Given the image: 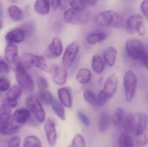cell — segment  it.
I'll use <instances>...</instances> for the list:
<instances>
[{"mask_svg":"<svg viewBox=\"0 0 148 147\" xmlns=\"http://www.w3.org/2000/svg\"><path fill=\"white\" fill-rule=\"evenodd\" d=\"M25 32L23 28H15L7 34L5 36L8 43H18L21 42L25 38Z\"/></svg>","mask_w":148,"mask_h":147,"instance_id":"e0dca14e","label":"cell"},{"mask_svg":"<svg viewBox=\"0 0 148 147\" xmlns=\"http://www.w3.org/2000/svg\"><path fill=\"white\" fill-rule=\"evenodd\" d=\"M77 115L79 120L84 125L87 127H89L90 125L89 119L82 111L80 110H78L77 112Z\"/></svg>","mask_w":148,"mask_h":147,"instance_id":"f35d334b","label":"cell"},{"mask_svg":"<svg viewBox=\"0 0 148 147\" xmlns=\"http://www.w3.org/2000/svg\"><path fill=\"white\" fill-rule=\"evenodd\" d=\"M126 28L131 34L137 33L141 36L145 35L146 29L143 17L137 14L130 16L126 22Z\"/></svg>","mask_w":148,"mask_h":147,"instance_id":"52a82bcc","label":"cell"},{"mask_svg":"<svg viewBox=\"0 0 148 147\" xmlns=\"http://www.w3.org/2000/svg\"><path fill=\"white\" fill-rule=\"evenodd\" d=\"M8 13L10 18L14 21H21L24 18L22 10L16 5L10 6L8 9Z\"/></svg>","mask_w":148,"mask_h":147,"instance_id":"4316f807","label":"cell"},{"mask_svg":"<svg viewBox=\"0 0 148 147\" xmlns=\"http://www.w3.org/2000/svg\"><path fill=\"white\" fill-rule=\"evenodd\" d=\"M31 64L32 66H34L43 71L49 72V68L48 67L46 60L42 56L31 54Z\"/></svg>","mask_w":148,"mask_h":147,"instance_id":"cb8c5ba5","label":"cell"},{"mask_svg":"<svg viewBox=\"0 0 148 147\" xmlns=\"http://www.w3.org/2000/svg\"><path fill=\"white\" fill-rule=\"evenodd\" d=\"M118 145L119 147H134L133 139L126 133H122L120 135Z\"/></svg>","mask_w":148,"mask_h":147,"instance_id":"1f68e13d","label":"cell"},{"mask_svg":"<svg viewBox=\"0 0 148 147\" xmlns=\"http://www.w3.org/2000/svg\"><path fill=\"white\" fill-rule=\"evenodd\" d=\"M91 67L96 73H102L105 67V62L103 59L99 55H94L91 61Z\"/></svg>","mask_w":148,"mask_h":147,"instance_id":"484cf974","label":"cell"},{"mask_svg":"<svg viewBox=\"0 0 148 147\" xmlns=\"http://www.w3.org/2000/svg\"><path fill=\"white\" fill-rule=\"evenodd\" d=\"M0 72L5 74H8L10 72L8 65L1 59H0Z\"/></svg>","mask_w":148,"mask_h":147,"instance_id":"ab89813d","label":"cell"},{"mask_svg":"<svg viewBox=\"0 0 148 147\" xmlns=\"http://www.w3.org/2000/svg\"><path fill=\"white\" fill-rule=\"evenodd\" d=\"M21 88L17 85H14L10 88L6 95L7 104L11 108H14L17 105V100L21 96Z\"/></svg>","mask_w":148,"mask_h":147,"instance_id":"2e32d148","label":"cell"},{"mask_svg":"<svg viewBox=\"0 0 148 147\" xmlns=\"http://www.w3.org/2000/svg\"><path fill=\"white\" fill-rule=\"evenodd\" d=\"M110 123L109 114L106 111H102L98 121V129L101 133H105L108 129Z\"/></svg>","mask_w":148,"mask_h":147,"instance_id":"7402d4cb","label":"cell"},{"mask_svg":"<svg viewBox=\"0 0 148 147\" xmlns=\"http://www.w3.org/2000/svg\"><path fill=\"white\" fill-rule=\"evenodd\" d=\"M11 111L10 107L3 103L0 107V134H3L8 128L10 123Z\"/></svg>","mask_w":148,"mask_h":147,"instance_id":"8fae6325","label":"cell"},{"mask_svg":"<svg viewBox=\"0 0 148 147\" xmlns=\"http://www.w3.org/2000/svg\"><path fill=\"white\" fill-rule=\"evenodd\" d=\"M35 10L38 14L42 15H46L50 11V2L47 0H39L36 1L34 4Z\"/></svg>","mask_w":148,"mask_h":147,"instance_id":"603a6c76","label":"cell"},{"mask_svg":"<svg viewBox=\"0 0 148 147\" xmlns=\"http://www.w3.org/2000/svg\"><path fill=\"white\" fill-rule=\"evenodd\" d=\"M148 142V135H145L142 139L139 140L136 142L137 146L141 147L145 146Z\"/></svg>","mask_w":148,"mask_h":147,"instance_id":"7bdbcfd3","label":"cell"},{"mask_svg":"<svg viewBox=\"0 0 148 147\" xmlns=\"http://www.w3.org/2000/svg\"><path fill=\"white\" fill-rule=\"evenodd\" d=\"M83 97L85 101L90 105H97V96L90 90H85L84 91Z\"/></svg>","mask_w":148,"mask_h":147,"instance_id":"e575fe53","label":"cell"},{"mask_svg":"<svg viewBox=\"0 0 148 147\" xmlns=\"http://www.w3.org/2000/svg\"><path fill=\"white\" fill-rule=\"evenodd\" d=\"M107 37V35L104 33H92L87 36V42L90 45H95L105 40Z\"/></svg>","mask_w":148,"mask_h":147,"instance_id":"f1b7e54d","label":"cell"},{"mask_svg":"<svg viewBox=\"0 0 148 147\" xmlns=\"http://www.w3.org/2000/svg\"><path fill=\"white\" fill-rule=\"evenodd\" d=\"M10 82L8 78L2 77L0 78V91H5L10 89Z\"/></svg>","mask_w":148,"mask_h":147,"instance_id":"74e56055","label":"cell"},{"mask_svg":"<svg viewBox=\"0 0 148 147\" xmlns=\"http://www.w3.org/2000/svg\"><path fill=\"white\" fill-rule=\"evenodd\" d=\"M118 77L115 73H113L108 77L105 82L103 89L101 91L109 100L114 95L118 85Z\"/></svg>","mask_w":148,"mask_h":147,"instance_id":"5bb4252c","label":"cell"},{"mask_svg":"<svg viewBox=\"0 0 148 147\" xmlns=\"http://www.w3.org/2000/svg\"><path fill=\"white\" fill-rule=\"evenodd\" d=\"M50 5L53 11H56L58 8L59 7L60 1L53 0V1H50Z\"/></svg>","mask_w":148,"mask_h":147,"instance_id":"ee69618b","label":"cell"},{"mask_svg":"<svg viewBox=\"0 0 148 147\" xmlns=\"http://www.w3.org/2000/svg\"><path fill=\"white\" fill-rule=\"evenodd\" d=\"M38 98L40 102L47 105L52 104L54 100L51 92L47 89L39 91L38 93Z\"/></svg>","mask_w":148,"mask_h":147,"instance_id":"f546056e","label":"cell"},{"mask_svg":"<svg viewBox=\"0 0 148 147\" xmlns=\"http://www.w3.org/2000/svg\"><path fill=\"white\" fill-rule=\"evenodd\" d=\"M21 139L20 137H14L12 138L8 144V147H20Z\"/></svg>","mask_w":148,"mask_h":147,"instance_id":"b9f144b4","label":"cell"},{"mask_svg":"<svg viewBox=\"0 0 148 147\" xmlns=\"http://www.w3.org/2000/svg\"><path fill=\"white\" fill-rule=\"evenodd\" d=\"M56 121L53 118L49 117L47 119L44 126L45 133L48 142L50 146H55L57 141V132H56Z\"/></svg>","mask_w":148,"mask_h":147,"instance_id":"4fadbf2b","label":"cell"},{"mask_svg":"<svg viewBox=\"0 0 148 147\" xmlns=\"http://www.w3.org/2000/svg\"><path fill=\"white\" fill-rule=\"evenodd\" d=\"M125 117V112L123 109L121 108L116 109L112 117L113 124L116 127H121L123 124Z\"/></svg>","mask_w":148,"mask_h":147,"instance_id":"83f0119b","label":"cell"},{"mask_svg":"<svg viewBox=\"0 0 148 147\" xmlns=\"http://www.w3.org/2000/svg\"><path fill=\"white\" fill-rule=\"evenodd\" d=\"M91 73L89 69L84 67L80 68L76 75L77 81L81 84H87L90 81Z\"/></svg>","mask_w":148,"mask_h":147,"instance_id":"d4e9b609","label":"cell"},{"mask_svg":"<svg viewBox=\"0 0 148 147\" xmlns=\"http://www.w3.org/2000/svg\"><path fill=\"white\" fill-rule=\"evenodd\" d=\"M138 121L136 126V134L138 136L143 135L147 130L148 127V117L143 113L138 114Z\"/></svg>","mask_w":148,"mask_h":147,"instance_id":"d6986e66","label":"cell"},{"mask_svg":"<svg viewBox=\"0 0 148 147\" xmlns=\"http://www.w3.org/2000/svg\"><path fill=\"white\" fill-rule=\"evenodd\" d=\"M36 84L40 90L47 89L49 87L47 80L45 77L41 76H40L37 78Z\"/></svg>","mask_w":148,"mask_h":147,"instance_id":"8d00e7d4","label":"cell"},{"mask_svg":"<svg viewBox=\"0 0 148 147\" xmlns=\"http://www.w3.org/2000/svg\"><path fill=\"white\" fill-rule=\"evenodd\" d=\"M4 55L6 61L11 68L15 70L19 64L18 49L16 45L14 44L9 43L5 48Z\"/></svg>","mask_w":148,"mask_h":147,"instance_id":"7c38bea8","label":"cell"},{"mask_svg":"<svg viewBox=\"0 0 148 147\" xmlns=\"http://www.w3.org/2000/svg\"><path fill=\"white\" fill-rule=\"evenodd\" d=\"M137 78L135 73L131 70L126 72L123 79V87L125 98L128 102L132 101L136 91Z\"/></svg>","mask_w":148,"mask_h":147,"instance_id":"8992f818","label":"cell"},{"mask_svg":"<svg viewBox=\"0 0 148 147\" xmlns=\"http://www.w3.org/2000/svg\"><path fill=\"white\" fill-rule=\"evenodd\" d=\"M68 4V1H60L59 8H60L61 9H62V10H64L67 7Z\"/></svg>","mask_w":148,"mask_h":147,"instance_id":"f6af8a7d","label":"cell"},{"mask_svg":"<svg viewBox=\"0 0 148 147\" xmlns=\"http://www.w3.org/2000/svg\"><path fill=\"white\" fill-rule=\"evenodd\" d=\"M52 109L56 115L61 120H66V113L63 105L56 99H54L52 104Z\"/></svg>","mask_w":148,"mask_h":147,"instance_id":"4dcf8cb0","label":"cell"},{"mask_svg":"<svg viewBox=\"0 0 148 147\" xmlns=\"http://www.w3.org/2000/svg\"><path fill=\"white\" fill-rule=\"evenodd\" d=\"M126 52L134 60H142L146 54L145 47L141 41L137 39H130L125 45Z\"/></svg>","mask_w":148,"mask_h":147,"instance_id":"277c9868","label":"cell"},{"mask_svg":"<svg viewBox=\"0 0 148 147\" xmlns=\"http://www.w3.org/2000/svg\"><path fill=\"white\" fill-rule=\"evenodd\" d=\"M2 27V22L0 19V30L1 29Z\"/></svg>","mask_w":148,"mask_h":147,"instance_id":"7dc6e473","label":"cell"},{"mask_svg":"<svg viewBox=\"0 0 148 147\" xmlns=\"http://www.w3.org/2000/svg\"><path fill=\"white\" fill-rule=\"evenodd\" d=\"M58 95L61 103L66 108H72L73 105L72 94L68 87H62L58 90Z\"/></svg>","mask_w":148,"mask_h":147,"instance_id":"ac0fdd59","label":"cell"},{"mask_svg":"<svg viewBox=\"0 0 148 147\" xmlns=\"http://www.w3.org/2000/svg\"><path fill=\"white\" fill-rule=\"evenodd\" d=\"M22 147H42V145L38 137L29 135L24 139Z\"/></svg>","mask_w":148,"mask_h":147,"instance_id":"d6a6232c","label":"cell"},{"mask_svg":"<svg viewBox=\"0 0 148 147\" xmlns=\"http://www.w3.org/2000/svg\"><path fill=\"white\" fill-rule=\"evenodd\" d=\"M94 21L99 26L119 28L123 25V19L121 15L116 11L107 10L98 13L94 18Z\"/></svg>","mask_w":148,"mask_h":147,"instance_id":"6da1fadb","label":"cell"},{"mask_svg":"<svg viewBox=\"0 0 148 147\" xmlns=\"http://www.w3.org/2000/svg\"><path fill=\"white\" fill-rule=\"evenodd\" d=\"M142 61L143 62V64L146 68L148 69V53H146Z\"/></svg>","mask_w":148,"mask_h":147,"instance_id":"bcb514c9","label":"cell"},{"mask_svg":"<svg viewBox=\"0 0 148 147\" xmlns=\"http://www.w3.org/2000/svg\"><path fill=\"white\" fill-rule=\"evenodd\" d=\"M140 9L143 15L148 20V0L143 1L142 2Z\"/></svg>","mask_w":148,"mask_h":147,"instance_id":"60d3db41","label":"cell"},{"mask_svg":"<svg viewBox=\"0 0 148 147\" xmlns=\"http://www.w3.org/2000/svg\"><path fill=\"white\" fill-rule=\"evenodd\" d=\"M90 14L86 10H77L69 9L64 14V19L67 23L75 25H83L88 22Z\"/></svg>","mask_w":148,"mask_h":147,"instance_id":"5b68a950","label":"cell"},{"mask_svg":"<svg viewBox=\"0 0 148 147\" xmlns=\"http://www.w3.org/2000/svg\"><path fill=\"white\" fill-rule=\"evenodd\" d=\"M15 72L16 81L20 87L26 92H32L35 87L34 79L20 63L16 66Z\"/></svg>","mask_w":148,"mask_h":147,"instance_id":"3957f363","label":"cell"},{"mask_svg":"<svg viewBox=\"0 0 148 147\" xmlns=\"http://www.w3.org/2000/svg\"><path fill=\"white\" fill-rule=\"evenodd\" d=\"M30 117V111L27 109L21 108L16 110L12 115L9 127L3 135H10L17 133Z\"/></svg>","mask_w":148,"mask_h":147,"instance_id":"7a4b0ae2","label":"cell"},{"mask_svg":"<svg viewBox=\"0 0 148 147\" xmlns=\"http://www.w3.org/2000/svg\"></svg>","mask_w":148,"mask_h":147,"instance_id":"681fc988","label":"cell"},{"mask_svg":"<svg viewBox=\"0 0 148 147\" xmlns=\"http://www.w3.org/2000/svg\"><path fill=\"white\" fill-rule=\"evenodd\" d=\"M117 55L116 49L113 47H110L107 48L103 54V60L110 66L114 65Z\"/></svg>","mask_w":148,"mask_h":147,"instance_id":"44dd1931","label":"cell"},{"mask_svg":"<svg viewBox=\"0 0 148 147\" xmlns=\"http://www.w3.org/2000/svg\"><path fill=\"white\" fill-rule=\"evenodd\" d=\"M123 125V129L127 133H133L135 132L137 123L134 115L130 113L126 116Z\"/></svg>","mask_w":148,"mask_h":147,"instance_id":"ffe728a7","label":"cell"},{"mask_svg":"<svg viewBox=\"0 0 148 147\" xmlns=\"http://www.w3.org/2000/svg\"><path fill=\"white\" fill-rule=\"evenodd\" d=\"M52 80L58 85H63L66 83L68 77L67 69L56 64L51 65L49 68Z\"/></svg>","mask_w":148,"mask_h":147,"instance_id":"30bf717a","label":"cell"},{"mask_svg":"<svg viewBox=\"0 0 148 147\" xmlns=\"http://www.w3.org/2000/svg\"><path fill=\"white\" fill-rule=\"evenodd\" d=\"M26 104L39 122L42 123L45 121L46 113L38 98L34 96H30L27 98Z\"/></svg>","mask_w":148,"mask_h":147,"instance_id":"ba28073f","label":"cell"},{"mask_svg":"<svg viewBox=\"0 0 148 147\" xmlns=\"http://www.w3.org/2000/svg\"><path fill=\"white\" fill-rule=\"evenodd\" d=\"M1 14H2V9L1 6H0V16Z\"/></svg>","mask_w":148,"mask_h":147,"instance_id":"c3c4849f","label":"cell"},{"mask_svg":"<svg viewBox=\"0 0 148 147\" xmlns=\"http://www.w3.org/2000/svg\"><path fill=\"white\" fill-rule=\"evenodd\" d=\"M79 49V46L76 42H73L67 47L62 59L63 67L67 69L73 64Z\"/></svg>","mask_w":148,"mask_h":147,"instance_id":"9c48e42d","label":"cell"},{"mask_svg":"<svg viewBox=\"0 0 148 147\" xmlns=\"http://www.w3.org/2000/svg\"><path fill=\"white\" fill-rule=\"evenodd\" d=\"M68 4L72 7V8L77 10H85L88 4L87 0H73L69 1Z\"/></svg>","mask_w":148,"mask_h":147,"instance_id":"836d02e7","label":"cell"},{"mask_svg":"<svg viewBox=\"0 0 148 147\" xmlns=\"http://www.w3.org/2000/svg\"><path fill=\"white\" fill-rule=\"evenodd\" d=\"M63 51V45L61 40L58 37L54 38L48 47L46 56L50 58H55L60 56Z\"/></svg>","mask_w":148,"mask_h":147,"instance_id":"9a60e30c","label":"cell"},{"mask_svg":"<svg viewBox=\"0 0 148 147\" xmlns=\"http://www.w3.org/2000/svg\"><path fill=\"white\" fill-rule=\"evenodd\" d=\"M85 140L82 135L77 134L74 137L69 147H85Z\"/></svg>","mask_w":148,"mask_h":147,"instance_id":"d590c367","label":"cell"}]
</instances>
